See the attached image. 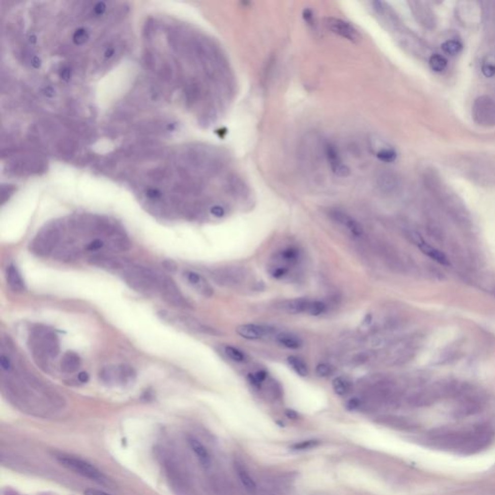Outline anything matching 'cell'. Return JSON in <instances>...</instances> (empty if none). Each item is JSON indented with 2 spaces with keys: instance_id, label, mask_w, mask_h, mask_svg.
<instances>
[{
  "instance_id": "obj_1",
  "label": "cell",
  "mask_w": 495,
  "mask_h": 495,
  "mask_svg": "<svg viewBox=\"0 0 495 495\" xmlns=\"http://www.w3.org/2000/svg\"><path fill=\"white\" fill-rule=\"evenodd\" d=\"M28 343L33 358L42 369H48L50 360L55 359L60 351L59 336L44 326L32 330Z\"/></svg>"
},
{
  "instance_id": "obj_2",
  "label": "cell",
  "mask_w": 495,
  "mask_h": 495,
  "mask_svg": "<svg viewBox=\"0 0 495 495\" xmlns=\"http://www.w3.org/2000/svg\"><path fill=\"white\" fill-rule=\"evenodd\" d=\"M65 230L64 223L53 221L46 224L30 243V251L39 256H48L59 248Z\"/></svg>"
},
{
  "instance_id": "obj_3",
  "label": "cell",
  "mask_w": 495,
  "mask_h": 495,
  "mask_svg": "<svg viewBox=\"0 0 495 495\" xmlns=\"http://www.w3.org/2000/svg\"><path fill=\"white\" fill-rule=\"evenodd\" d=\"M159 274L147 267L130 264L123 271V277L133 289L142 293H150L158 292Z\"/></svg>"
},
{
  "instance_id": "obj_4",
  "label": "cell",
  "mask_w": 495,
  "mask_h": 495,
  "mask_svg": "<svg viewBox=\"0 0 495 495\" xmlns=\"http://www.w3.org/2000/svg\"><path fill=\"white\" fill-rule=\"evenodd\" d=\"M158 292L167 304L173 307L180 309H192V305L185 298L174 281L165 275L159 274Z\"/></svg>"
},
{
  "instance_id": "obj_5",
  "label": "cell",
  "mask_w": 495,
  "mask_h": 495,
  "mask_svg": "<svg viewBox=\"0 0 495 495\" xmlns=\"http://www.w3.org/2000/svg\"><path fill=\"white\" fill-rule=\"evenodd\" d=\"M59 463L69 470L78 475L90 479L92 481L103 482L105 480L104 474L96 467L90 464L88 461L74 456H62L59 457Z\"/></svg>"
},
{
  "instance_id": "obj_6",
  "label": "cell",
  "mask_w": 495,
  "mask_h": 495,
  "mask_svg": "<svg viewBox=\"0 0 495 495\" xmlns=\"http://www.w3.org/2000/svg\"><path fill=\"white\" fill-rule=\"evenodd\" d=\"M210 274L214 282L226 287H233V286L240 285L241 283L245 282L247 277V273L245 271V269L236 266L218 268L211 271Z\"/></svg>"
},
{
  "instance_id": "obj_7",
  "label": "cell",
  "mask_w": 495,
  "mask_h": 495,
  "mask_svg": "<svg viewBox=\"0 0 495 495\" xmlns=\"http://www.w3.org/2000/svg\"><path fill=\"white\" fill-rule=\"evenodd\" d=\"M325 24L333 33L344 39L351 42H358L361 39L359 31L348 21L336 18H327L325 20Z\"/></svg>"
},
{
  "instance_id": "obj_8",
  "label": "cell",
  "mask_w": 495,
  "mask_h": 495,
  "mask_svg": "<svg viewBox=\"0 0 495 495\" xmlns=\"http://www.w3.org/2000/svg\"><path fill=\"white\" fill-rule=\"evenodd\" d=\"M324 152L328 164L330 165L331 170L335 174L339 177H346L350 174V168L347 165L342 163L340 153L336 146L331 142H326L324 145Z\"/></svg>"
},
{
  "instance_id": "obj_9",
  "label": "cell",
  "mask_w": 495,
  "mask_h": 495,
  "mask_svg": "<svg viewBox=\"0 0 495 495\" xmlns=\"http://www.w3.org/2000/svg\"><path fill=\"white\" fill-rule=\"evenodd\" d=\"M88 263L91 265L98 266L103 269L107 270H125L130 265L124 259L117 258L114 256L106 255V254H94L88 258Z\"/></svg>"
},
{
  "instance_id": "obj_10",
  "label": "cell",
  "mask_w": 495,
  "mask_h": 495,
  "mask_svg": "<svg viewBox=\"0 0 495 495\" xmlns=\"http://www.w3.org/2000/svg\"><path fill=\"white\" fill-rule=\"evenodd\" d=\"M330 216L336 223H340L342 226L346 227V229L354 237H362L364 235V228L362 224L348 214L340 210H332Z\"/></svg>"
},
{
  "instance_id": "obj_11",
  "label": "cell",
  "mask_w": 495,
  "mask_h": 495,
  "mask_svg": "<svg viewBox=\"0 0 495 495\" xmlns=\"http://www.w3.org/2000/svg\"><path fill=\"white\" fill-rule=\"evenodd\" d=\"M236 333L246 340H260L265 337L271 336L274 330L268 326L256 324H243L236 328Z\"/></svg>"
},
{
  "instance_id": "obj_12",
  "label": "cell",
  "mask_w": 495,
  "mask_h": 495,
  "mask_svg": "<svg viewBox=\"0 0 495 495\" xmlns=\"http://www.w3.org/2000/svg\"><path fill=\"white\" fill-rule=\"evenodd\" d=\"M495 106L487 97L479 98L474 105V117L481 123H487L494 118Z\"/></svg>"
},
{
  "instance_id": "obj_13",
  "label": "cell",
  "mask_w": 495,
  "mask_h": 495,
  "mask_svg": "<svg viewBox=\"0 0 495 495\" xmlns=\"http://www.w3.org/2000/svg\"><path fill=\"white\" fill-rule=\"evenodd\" d=\"M185 277L188 282L194 287L196 292L200 295L206 298H210L213 295L214 290L210 283L206 281V279L199 275L198 273L189 271L185 273Z\"/></svg>"
},
{
  "instance_id": "obj_14",
  "label": "cell",
  "mask_w": 495,
  "mask_h": 495,
  "mask_svg": "<svg viewBox=\"0 0 495 495\" xmlns=\"http://www.w3.org/2000/svg\"><path fill=\"white\" fill-rule=\"evenodd\" d=\"M377 187L384 194H394L398 191L399 179L393 172H383L377 178Z\"/></svg>"
},
{
  "instance_id": "obj_15",
  "label": "cell",
  "mask_w": 495,
  "mask_h": 495,
  "mask_svg": "<svg viewBox=\"0 0 495 495\" xmlns=\"http://www.w3.org/2000/svg\"><path fill=\"white\" fill-rule=\"evenodd\" d=\"M6 282L11 289L15 292L25 290V283L16 265L10 264L6 269Z\"/></svg>"
},
{
  "instance_id": "obj_16",
  "label": "cell",
  "mask_w": 495,
  "mask_h": 495,
  "mask_svg": "<svg viewBox=\"0 0 495 495\" xmlns=\"http://www.w3.org/2000/svg\"><path fill=\"white\" fill-rule=\"evenodd\" d=\"M177 322H179L180 324H183L184 326H186L187 328H189L190 330H193L194 332L200 333V334L213 335V336L220 335V332H218L216 329H214L212 327H209V326L205 325L203 323H201L199 321H195L194 318L189 317V316H180L177 319Z\"/></svg>"
},
{
  "instance_id": "obj_17",
  "label": "cell",
  "mask_w": 495,
  "mask_h": 495,
  "mask_svg": "<svg viewBox=\"0 0 495 495\" xmlns=\"http://www.w3.org/2000/svg\"><path fill=\"white\" fill-rule=\"evenodd\" d=\"M81 364L80 357L74 351H67L61 359V369L66 373H73L77 371Z\"/></svg>"
},
{
  "instance_id": "obj_18",
  "label": "cell",
  "mask_w": 495,
  "mask_h": 495,
  "mask_svg": "<svg viewBox=\"0 0 495 495\" xmlns=\"http://www.w3.org/2000/svg\"><path fill=\"white\" fill-rule=\"evenodd\" d=\"M311 300L306 298H297L285 301L282 304V310L292 314H298L308 311Z\"/></svg>"
},
{
  "instance_id": "obj_19",
  "label": "cell",
  "mask_w": 495,
  "mask_h": 495,
  "mask_svg": "<svg viewBox=\"0 0 495 495\" xmlns=\"http://www.w3.org/2000/svg\"><path fill=\"white\" fill-rule=\"evenodd\" d=\"M276 340L278 343L289 350H298L303 346V340L292 333H279L276 336Z\"/></svg>"
},
{
  "instance_id": "obj_20",
  "label": "cell",
  "mask_w": 495,
  "mask_h": 495,
  "mask_svg": "<svg viewBox=\"0 0 495 495\" xmlns=\"http://www.w3.org/2000/svg\"><path fill=\"white\" fill-rule=\"evenodd\" d=\"M99 378L103 383L107 385H112L117 383L121 384L118 366L104 367L99 372Z\"/></svg>"
},
{
  "instance_id": "obj_21",
  "label": "cell",
  "mask_w": 495,
  "mask_h": 495,
  "mask_svg": "<svg viewBox=\"0 0 495 495\" xmlns=\"http://www.w3.org/2000/svg\"><path fill=\"white\" fill-rule=\"evenodd\" d=\"M417 246L423 253L427 254V256H429L430 258H432L433 260H435L439 264L445 265V266L450 265V261H449L445 253L440 252L437 249L430 247L429 245H427V243L424 242V240L422 242L419 243Z\"/></svg>"
},
{
  "instance_id": "obj_22",
  "label": "cell",
  "mask_w": 495,
  "mask_h": 495,
  "mask_svg": "<svg viewBox=\"0 0 495 495\" xmlns=\"http://www.w3.org/2000/svg\"><path fill=\"white\" fill-rule=\"evenodd\" d=\"M235 470L236 473L239 477V480L241 482L243 486L246 488L247 491L253 493L256 490V485L255 482L253 481V477L250 475L248 470L246 469L245 466H243L241 463H235Z\"/></svg>"
},
{
  "instance_id": "obj_23",
  "label": "cell",
  "mask_w": 495,
  "mask_h": 495,
  "mask_svg": "<svg viewBox=\"0 0 495 495\" xmlns=\"http://www.w3.org/2000/svg\"><path fill=\"white\" fill-rule=\"evenodd\" d=\"M79 255V250L73 244H64L55 250V256L60 260H74Z\"/></svg>"
},
{
  "instance_id": "obj_24",
  "label": "cell",
  "mask_w": 495,
  "mask_h": 495,
  "mask_svg": "<svg viewBox=\"0 0 495 495\" xmlns=\"http://www.w3.org/2000/svg\"><path fill=\"white\" fill-rule=\"evenodd\" d=\"M189 443H190V446L192 448V450L194 451L195 456L198 458L199 462L203 466L209 465L210 464V456H209V453L206 450V448L198 440H196L194 438H191L189 440Z\"/></svg>"
},
{
  "instance_id": "obj_25",
  "label": "cell",
  "mask_w": 495,
  "mask_h": 495,
  "mask_svg": "<svg viewBox=\"0 0 495 495\" xmlns=\"http://www.w3.org/2000/svg\"><path fill=\"white\" fill-rule=\"evenodd\" d=\"M279 258L282 263H286L288 265L296 264L300 259V251L295 247L285 248L279 253Z\"/></svg>"
},
{
  "instance_id": "obj_26",
  "label": "cell",
  "mask_w": 495,
  "mask_h": 495,
  "mask_svg": "<svg viewBox=\"0 0 495 495\" xmlns=\"http://www.w3.org/2000/svg\"><path fill=\"white\" fill-rule=\"evenodd\" d=\"M332 387L334 392L339 395V396H345L347 395L351 390L352 384L350 381V379L346 377L339 376L337 378L334 379L332 382Z\"/></svg>"
},
{
  "instance_id": "obj_27",
  "label": "cell",
  "mask_w": 495,
  "mask_h": 495,
  "mask_svg": "<svg viewBox=\"0 0 495 495\" xmlns=\"http://www.w3.org/2000/svg\"><path fill=\"white\" fill-rule=\"evenodd\" d=\"M287 361H288V364L290 365L292 369H294V371L297 374H299L300 376H307L309 374L308 367L303 360L298 358V357H295V356H290V357H288Z\"/></svg>"
},
{
  "instance_id": "obj_28",
  "label": "cell",
  "mask_w": 495,
  "mask_h": 495,
  "mask_svg": "<svg viewBox=\"0 0 495 495\" xmlns=\"http://www.w3.org/2000/svg\"><path fill=\"white\" fill-rule=\"evenodd\" d=\"M429 66L434 72H442L447 67V59L440 54H433L429 59Z\"/></svg>"
},
{
  "instance_id": "obj_29",
  "label": "cell",
  "mask_w": 495,
  "mask_h": 495,
  "mask_svg": "<svg viewBox=\"0 0 495 495\" xmlns=\"http://www.w3.org/2000/svg\"><path fill=\"white\" fill-rule=\"evenodd\" d=\"M441 48H442V50L447 54L454 55V54L458 53L461 50L462 45L456 40H449V41H446L442 44Z\"/></svg>"
},
{
  "instance_id": "obj_30",
  "label": "cell",
  "mask_w": 495,
  "mask_h": 495,
  "mask_svg": "<svg viewBox=\"0 0 495 495\" xmlns=\"http://www.w3.org/2000/svg\"><path fill=\"white\" fill-rule=\"evenodd\" d=\"M327 310V306L324 302L311 301L307 313L312 316H318Z\"/></svg>"
},
{
  "instance_id": "obj_31",
  "label": "cell",
  "mask_w": 495,
  "mask_h": 495,
  "mask_svg": "<svg viewBox=\"0 0 495 495\" xmlns=\"http://www.w3.org/2000/svg\"><path fill=\"white\" fill-rule=\"evenodd\" d=\"M376 157L384 163H393L397 159V153L392 148H381L376 153Z\"/></svg>"
},
{
  "instance_id": "obj_32",
  "label": "cell",
  "mask_w": 495,
  "mask_h": 495,
  "mask_svg": "<svg viewBox=\"0 0 495 495\" xmlns=\"http://www.w3.org/2000/svg\"><path fill=\"white\" fill-rule=\"evenodd\" d=\"M224 351H225V354L227 355V357L230 358L234 362L241 363V362H244L245 359H246L245 354L243 353L241 350H239L238 348H236V347L226 346Z\"/></svg>"
},
{
  "instance_id": "obj_33",
  "label": "cell",
  "mask_w": 495,
  "mask_h": 495,
  "mask_svg": "<svg viewBox=\"0 0 495 495\" xmlns=\"http://www.w3.org/2000/svg\"><path fill=\"white\" fill-rule=\"evenodd\" d=\"M267 372L265 370H258L254 373H251L249 374L248 378H249V381L253 384V386L255 387H260L261 384L263 382L267 379Z\"/></svg>"
},
{
  "instance_id": "obj_34",
  "label": "cell",
  "mask_w": 495,
  "mask_h": 495,
  "mask_svg": "<svg viewBox=\"0 0 495 495\" xmlns=\"http://www.w3.org/2000/svg\"><path fill=\"white\" fill-rule=\"evenodd\" d=\"M371 358V353L370 352H360L358 354H355L351 358V364L354 366H361L363 364L368 363Z\"/></svg>"
},
{
  "instance_id": "obj_35",
  "label": "cell",
  "mask_w": 495,
  "mask_h": 495,
  "mask_svg": "<svg viewBox=\"0 0 495 495\" xmlns=\"http://www.w3.org/2000/svg\"><path fill=\"white\" fill-rule=\"evenodd\" d=\"M319 441L317 440H306L302 441L300 443H296L292 447V450L294 451H305V450H311L316 446H318Z\"/></svg>"
},
{
  "instance_id": "obj_36",
  "label": "cell",
  "mask_w": 495,
  "mask_h": 495,
  "mask_svg": "<svg viewBox=\"0 0 495 495\" xmlns=\"http://www.w3.org/2000/svg\"><path fill=\"white\" fill-rule=\"evenodd\" d=\"M333 372H334V368L326 363H321L315 368V373L321 377H327Z\"/></svg>"
},
{
  "instance_id": "obj_37",
  "label": "cell",
  "mask_w": 495,
  "mask_h": 495,
  "mask_svg": "<svg viewBox=\"0 0 495 495\" xmlns=\"http://www.w3.org/2000/svg\"><path fill=\"white\" fill-rule=\"evenodd\" d=\"M287 273H288L287 267L282 266V265L275 266V267H273L272 270H271V275L275 279L284 278L287 275Z\"/></svg>"
},
{
  "instance_id": "obj_38",
  "label": "cell",
  "mask_w": 495,
  "mask_h": 495,
  "mask_svg": "<svg viewBox=\"0 0 495 495\" xmlns=\"http://www.w3.org/2000/svg\"><path fill=\"white\" fill-rule=\"evenodd\" d=\"M105 241L104 239H101V238H95L93 239V241L88 244V246L85 247V249L88 251H90V252H94V251H98L100 249H102L104 246H105Z\"/></svg>"
},
{
  "instance_id": "obj_39",
  "label": "cell",
  "mask_w": 495,
  "mask_h": 495,
  "mask_svg": "<svg viewBox=\"0 0 495 495\" xmlns=\"http://www.w3.org/2000/svg\"><path fill=\"white\" fill-rule=\"evenodd\" d=\"M303 18L305 21L312 27L313 30L316 27V23H315V19H314V15H313V12L311 10V9H305L304 12H303Z\"/></svg>"
},
{
  "instance_id": "obj_40",
  "label": "cell",
  "mask_w": 495,
  "mask_h": 495,
  "mask_svg": "<svg viewBox=\"0 0 495 495\" xmlns=\"http://www.w3.org/2000/svg\"><path fill=\"white\" fill-rule=\"evenodd\" d=\"M482 72L486 78H492L495 76V65L491 62H485L482 66Z\"/></svg>"
},
{
  "instance_id": "obj_41",
  "label": "cell",
  "mask_w": 495,
  "mask_h": 495,
  "mask_svg": "<svg viewBox=\"0 0 495 495\" xmlns=\"http://www.w3.org/2000/svg\"><path fill=\"white\" fill-rule=\"evenodd\" d=\"M210 212L212 215L217 218H221L225 214V210L223 206L221 205H214L213 207L210 209Z\"/></svg>"
},
{
  "instance_id": "obj_42",
  "label": "cell",
  "mask_w": 495,
  "mask_h": 495,
  "mask_svg": "<svg viewBox=\"0 0 495 495\" xmlns=\"http://www.w3.org/2000/svg\"><path fill=\"white\" fill-rule=\"evenodd\" d=\"M361 404H362V402H361L359 398H354L350 399V401L347 402L346 407L348 408L350 410H355V409H358L361 406Z\"/></svg>"
},
{
  "instance_id": "obj_43",
  "label": "cell",
  "mask_w": 495,
  "mask_h": 495,
  "mask_svg": "<svg viewBox=\"0 0 495 495\" xmlns=\"http://www.w3.org/2000/svg\"><path fill=\"white\" fill-rule=\"evenodd\" d=\"M164 266H165V268L166 269V270H168V271H170V272H173V271L176 270V268H177L176 264H175L172 260H166V261L164 263Z\"/></svg>"
},
{
  "instance_id": "obj_44",
  "label": "cell",
  "mask_w": 495,
  "mask_h": 495,
  "mask_svg": "<svg viewBox=\"0 0 495 495\" xmlns=\"http://www.w3.org/2000/svg\"><path fill=\"white\" fill-rule=\"evenodd\" d=\"M78 378L81 383H86L89 379V375H88V372L85 371H81L79 372L78 375Z\"/></svg>"
},
{
  "instance_id": "obj_45",
  "label": "cell",
  "mask_w": 495,
  "mask_h": 495,
  "mask_svg": "<svg viewBox=\"0 0 495 495\" xmlns=\"http://www.w3.org/2000/svg\"><path fill=\"white\" fill-rule=\"evenodd\" d=\"M84 495H109L104 492V491H101V490H97V489H88L84 491Z\"/></svg>"
},
{
  "instance_id": "obj_46",
  "label": "cell",
  "mask_w": 495,
  "mask_h": 495,
  "mask_svg": "<svg viewBox=\"0 0 495 495\" xmlns=\"http://www.w3.org/2000/svg\"><path fill=\"white\" fill-rule=\"evenodd\" d=\"M285 414H286L287 417L292 418V419H296L297 418V413L295 411H293V410H286Z\"/></svg>"
}]
</instances>
